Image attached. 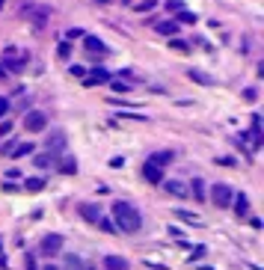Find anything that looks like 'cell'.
Listing matches in <instances>:
<instances>
[{"mask_svg": "<svg viewBox=\"0 0 264 270\" xmlns=\"http://www.w3.org/2000/svg\"><path fill=\"white\" fill-rule=\"evenodd\" d=\"M113 226H116V231H125V235H134V231L142 228V214L131 205V202H113Z\"/></svg>", "mask_w": 264, "mask_h": 270, "instance_id": "6da1fadb", "label": "cell"}, {"mask_svg": "<svg viewBox=\"0 0 264 270\" xmlns=\"http://www.w3.org/2000/svg\"><path fill=\"white\" fill-rule=\"evenodd\" d=\"M211 199H214V205H217V208H232L235 193H232V187H229V184L217 181V184L211 187Z\"/></svg>", "mask_w": 264, "mask_h": 270, "instance_id": "7a4b0ae2", "label": "cell"}, {"mask_svg": "<svg viewBox=\"0 0 264 270\" xmlns=\"http://www.w3.org/2000/svg\"><path fill=\"white\" fill-rule=\"evenodd\" d=\"M24 128H27L30 134L45 131V128H48V113H42V110H30V113L24 116Z\"/></svg>", "mask_w": 264, "mask_h": 270, "instance_id": "3957f363", "label": "cell"}, {"mask_svg": "<svg viewBox=\"0 0 264 270\" xmlns=\"http://www.w3.org/2000/svg\"><path fill=\"white\" fill-rule=\"evenodd\" d=\"M62 244H65V238H62V235H45V238H42V244H39V252H42V255H60Z\"/></svg>", "mask_w": 264, "mask_h": 270, "instance_id": "277c9868", "label": "cell"}, {"mask_svg": "<svg viewBox=\"0 0 264 270\" xmlns=\"http://www.w3.org/2000/svg\"><path fill=\"white\" fill-rule=\"evenodd\" d=\"M24 15L36 24V27H45V21H48V6H24Z\"/></svg>", "mask_w": 264, "mask_h": 270, "instance_id": "5b68a950", "label": "cell"}, {"mask_svg": "<svg viewBox=\"0 0 264 270\" xmlns=\"http://www.w3.org/2000/svg\"><path fill=\"white\" fill-rule=\"evenodd\" d=\"M142 178H145L148 184H163V181H166V178H163V169L155 166V164H148V161L142 164Z\"/></svg>", "mask_w": 264, "mask_h": 270, "instance_id": "8992f818", "label": "cell"}, {"mask_svg": "<svg viewBox=\"0 0 264 270\" xmlns=\"http://www.w3.org/2000/svg\"><path fill=\"white\" fill-rule=\"evenodd\" d=\"M98 83H110V71L107 68H92L89 77H83V86H98Z\"/></svg>", "mask_w": 264, "mask_h": 270, "instance_id": "52a82bcc", "label": "cell"}, {"mask_svg": "<svg viewBox=\"0 0 264 270\" xmlns=\"http://www.w3.org/2000/svg\"><path fill=\"white\" fill-rule=\"evenodd\" d=\"M83 48H86V54H107V45L101 42L98 36H83Z\"/></svg>", "mask_w": 264, "mask_h": 270, "instance_id": "ba28073f", "label": "cell"}, {"mask_svg": "<svg viewBox=\"0 0 264 270\" xmlns=\"http://www.w3.org/2000/svg\"><path fill=\"white\" fill-rule=\"evenodd\" d=\"M232 205H235V214H238L241 220L249 217V196H246V193H238V196L232 199Z\"/></svg>", "mask_w": 264, "mask_h": 270, "instance_id": "9c48e42d", "label": "cell"}, {"mask_svg": "<svg viewBox=\"0 0 264 270\" xmlns=\"http://www.w3.org/2000/svg\"><path fill=\"white\" fill-rule=\"evenodd\" d=\"M81 217H83L86 223H98L104 214H101V205H92V202H86V205H81Z\"/></svg>", "mask_w": 264, "mask_h": 270, "instance_id": "30bf717a", "label": "cell"}, {"mask_svg": "<svg viewBox=\"0 0 264 270\" xmlns=\"http://www.w3.org/2000/svg\"><path fill=\"white\" fill-rule=\"evenodd\" d=\"M104 270H131V264L122 255H104Z\"/></svg>", "mask_w": 264, "mask_h": 270, "instance_id": "8fae6325", "label": "cell"}, {"mask_svg": "<svg viewBox=\"0 0 264 270\" xmlns=\"http://www.w3.org/2000/svg\"><path fill=\"white\" fill-rule=\"evenodd\" d=\"M187 77L196 81V83H202V86H214V83H217L211 74H205V71H199V68H187Z\"/></svg>", "mask_w": 264, "mask_h": 270, "instance_id": "7c38bea8", "label": "cell"}, {"mask_svg": "<svg viewBox=\"0 0 264 270\" xmlns=\"http://www.w3.org/2000/svg\"><path fill=\"white\" fill-rule=\"evenodd\" d=\"M187 193H193L196 202H205V181H202V178H193L190 187H187Z\"/></svg>", "mask_w": 264, "mask_h": 270, "instance_id": "4fadbf2b", "label": "cell"}, {"mask_svg": "<svg viewBox=\"0 0 264 270\" xmlns=\"http://www.w3.org/2000/svg\"><path fill=\"white\" fill-rule=\"evenodd\" d=\"M155 30H158L161 36H169V39H175V33H178V24L169 18V21H158V24H155Z\"/></svg>", "mask_w": 264, "mask_h": 270, "instance_id": "5bb4252c", "label": "cell"}, {"mask_svg": "<svg viewBox=\"0 0 264 270\" xmlns=\"http://www.w3.org/2000/svg\"><path fill=\"white\" fill-rule=\"evenodd\" d=\"M163 190L166 193H172V196H187V187H184V181H163Z\"/></svg>", "mask_w": 264, "mask_h": 270, "instance_id": "9a60e30c", "label": "cell"}, {"mask_svg": "<svg viewBox=\"0 0 264 270\" xmlns=\"http://www.w3.org/2000/svg\"><path fill=\"white\" fill-rule=\"evenodd\" d=\"M148 164H155V166H166V164H172V151H155L152 158H148Z\"/></svg>", "mask_w": 264, "mask_h": 270, "instance_id": "2e32d148", "label": "cell"}, {"mask_svg": "<svg viewBox=\"0 0 264 270\" xmlns=\"http://www.w3.org/2000/svg\"><path fill=\"white\" fill-rule=\"evenodd\" d=\"M33 164L39 166V169H48V166H54V164H57V158H54V151H48V154H36Z\"/></svg>", "mask_w": 264, "mask_h": 270, "instance_id": "e0dca14e", "label": "cell"}, {"mask_svg": "<svg viewBox=\"0 0 264 270\" xmlns=\"http://www.w3.org/2000/svg\"><path fill=\"white\" fill-rule=\"evenodd\" d=\"M172 21H175V24H196V21H199V15H196V12H190V9H181Z\"/></svg>", "mask_w": 264, "mask_h": 270, "instance_id": "ac0fdd59", "label": "cell"}, {"mask_svg": "<svg viewBox=\"0 0 264 270\" xmlns=\"http://www.w3.org/2000/svg\"><path fill=\"white\" fill-rule=\"evenodd\" d=\"M24 190L27 193H42L45 190V178H24Z\"/></svg>", "mask_w": 264, "mask_h": 270, "instance_id": "d6986e66", "label": "cell"}, {"mask_svg": "<svg viewBox=\"0 0 264 270\" xmlns=\"http://www.w3.org/2000/svg\"><path fill=\"white\" fill-rule=\"evenodd\" d=\"M33 143H21V145H15L12 151H9V158H24V154H33Z\"/></svg>", "mask_w": 264, "mask_h": 270, "instance_id": "ffe728a7", "label": "cell"}, {"mask_svg": "<svg viewBox=\"0 0 264 270\" xmlns=\"http://www.w3.org/2000/svg\"><path fill=\"white\" fill-rule=\"evenodd\" d=\"M175 214H178V220H184V223H190V226H202V220H199L196 214H190V211H184V208H175Z\"/></svg>", "mask_w": 264, "mask_h": 270, "instance_id": "44dd1931", "label": "cell"}, {"mask_svg": "<svg viewBox=\"0 0 264 270\" xmlns=\"http://www.w3.org/2000/svg\"><path fill=\"white\" fill-rule=\"evenodd\" d=\"M60 172H65V175H74V172H78V161H74V158H65V161L60 164Z\"/></svg>", "mask_w": 264, "mask_h": 270, "instance_id": "7402d4cb", "label": "cell"}, {"mask_svg": "<svg viewBox=\"0 0 264 270\" xmlns=\"http://www.w3.org/2000/svg\"><path fill=\"white\" fill-rule=\"evenodd\" d=\"M95 226H98L101 231H107V235H116V226H113V220H110V217H101Z\"/></svg>", "mask_w": 264, "mask_h": 270, "instance_id": "603a6c76", "label": "cell"}, {"mask_svg": "<svg viewBox=\"0 0 264 270\" xmlns=\"http://www.w3.org/2000/svg\"><path fill=\"white\" fill-rule=\"evenodd\" d=\"M169 48L178 51V54H187V51H190V45H187L184 39H169Z\"/></svg>", "mask_w": 264, "mask_h": 270, "instance_id": "cb8c5ba5", "label": "cell"}, {"mask_svg": "<svg viewBox=\"0 0 264 270\" xmlns=\"http://www.w3.org/2000/svg\"><path fill=\"white\" fill-rule=\"evenodd\" d=\"M158 6V0H142V3H134V12H152Z\"/></svg>", "mask_w": 264, "mask_h": 270, "instance_id": "d4e9b609", "label": "cell"}, {"mask_svg": "<svg viewBox=\"0 0 264 270\" xmlns=\"http://www.w3.org/2000/svg\"><path fill=\"white\" fill-rule=\"evenodd\" d=\"M57 57H60V60H68V57H71V42H60Z\"/></svg>", "mask_w": 264, "mask_h": 270, "instance_id": "484cf974", "label": "cell"}, {"mask_svg": "<svg viewBox=\"0 0 264 270\" xmlns=\"http://www.w3.org/2000/svg\"><path fill=\"white\" fill-rule=\"evenodd\" d=\"M110 86H113V92H131V83H125V81H110Z\"/></svg>", "mask_w": 264, "mask_h": 270, "instance_id": "4316f807", "label": "cell"}, {"mask_svg": "<svg viewBox=\"0 0 264 270\" xmlns=\"http://www.w3.org/2000/svg\"><path fill=\"white\" fill-rule=\"evenodd\" d=\"M65 145V134H54V140H48V148H62Z\"/></svg>", "mask_w": 264, "mask_h": 270, "instance_id": "83f0119b", "label": "cell"}, {"mask_svg": "<svg viewBox=\"0 0 264 270\" xmlns=\"http://www.w3.org/2000/svg\"><path fill=\"white\" fill-rule=\"evenodd\" d=\"M83 36H86V33H83L81 27H71V30L65 33V42H71V39H83Z\"/></svg>", "mask_w": 264, "mask_h": 270, "instance_id": "f1b7e54d", "label": "cell"}, {"mask_svg": "<svg viewBox=\"0 0 264 270\" xmlns=\"http://www.w3.org/2000/svg\"><path fill=\"white\" fill-rule=\"evenodd\" d=\"M205 252H208L205 247H196V249L190 252V264H193V261H202V258H205Z\"/></svg>", "mask_w": 264, "mask_h": 270, "instance_id": "f546056e", "label": "cell"}, {"mask_svg": "<svg viewBox=\"0 0 264 270\" xmlns=\"http://www.w3.org/2000/svg\"><path fill=\"white\" fill-rule=\"evenodd\" d=\"M166 9H169V12H181L184 3H181V0H166Z\"/></svg>", "mask_w": 264, "mask_h": 270, "instance_id": "4dcf8cb0", "label": "cell"}, {"mask_svg": "<svg viewBox=\"0 0 264 270\" xmlns=\"http://www.w3.org/2000/svg\"><path fill=\"white\" fill-rule=\"evenodd\" d=\"M122 119H134V122H145V116L142 113H119Z\"/></svg>", "mask_w": 264, "mask_h": 270, "instance_id": "1f68e13d", "label": "cell"}, {"mask_svg": "<svg viewBox=\"0 0 264 270\" xmlns=\"http://www.w3.org/2000/svg\"><path fill=\"white\" fill-rule=\"evenodd\" d=\"M68 74H71V77H83V74H86V68H83V65H71V68H68Z\"/></svg>", "mask_w": 264, "mask_h": 270, "instance_id": "d6a6232c", "label": "cell"}, {"mask_svg": "<svg viewBox=\"0 0 264 270\" xmlns=\"http://www.w3.org/2000/svg\"><path fill=\"white\" fill-rule=\"evenodd\" d=\"M6 113H9V98H0V122H3Z\"/></svg>", "mask_w": 264, "mask_h": 270, "instance_id": "836d02e7", "label": "cell"}, {"mask_svg": "<svg viewBox=\"0 0 264 270\" xmlns=\"http://www.w3.org/2000/svg\"><path fill=\"white\" fill-rule=\"evenodd\" d=\"M24 270H39V267H36V255H27L24 258Z\"/></svg>", "mask_w": 264, "mask_h": 270, "instance_id": "e575fe53", "label": "cell"}, {"mask_svg": "<svg viewBox=\"0 0 264 270\" xmlns=\"http://www.w3.org/2000/svg\"><path fill=\"white\" fill-rule=\"evenodd\" d=\"M255 98H258V92H255V89H252V86H249V89H246V92H244V101H249V104H252V101H255Z\"/></svg>", "mask_w": 264, "mask_h": 270, "instance_id": "d590c367", "label": "cell"}, {"mask_svg": "<svg viewBox=\"0 0 264 270\" xmlns=\"http://www.w3.org/2000/svg\"><path fill=\"white\" fill-rule=\"evenodd\" d=\"M110 166H113V169H122V166H125V158H113Z\"/></svg>", "mask_w": 264, "mask_h": 270, "instance_id": "8d00e7d4", "label": "cell"}, {"mask_svg": "<svg viewBox=\"0 0 264 270\" xmlns=\"http://www.w3.org/2000/svg\"><path fill=\"white\" fill-rule=\"evenodd\" d=\"M220 166H235V158H217Z\"/></svg>", "mask_w": 264, "mask_h": 270, "instance_id": "74e56055", "label": "cell"}, {"mask_svg": "<svg viewBox=\"0 0 264 270\" xmlns=\"http://www.w3.org/2000/svg\"><path fill=\"white\" fill-rule=\"evenodd\" d=\"M12 131V122H3V125H0V137H6Z\"/></svg>", "mask_w": 264, "mask_h": 270, "instance_id": "f35d334b", "label": "cell"}, {"mask_svg": "<svg viewBox=\"0 0 264 270\" xmlns=\"http://www.w3.org/2000/svg\"><path fill=\"white\" fill-rule=\"evenodd\" d=\"M169 235H172V238H178V241H181V235H184V231H181V228H175V226H169Z\"/></svg>", "mask_w": 264, "mask_h": 270, "instance_id": "ab89813d", "label": "cell"}, {"mask_svg": "<svg viewBox=\"0 0 264 270\" xmlns=\"http://www.w3.org/2000/svg\"><path fill=\"white\" fill-rule=\"evenodd\" d=\"M6 74H9V71H6L3 65H0V81H6Z\"/></svg>", "mask_w": 264, "mask_h": 270, "instance_id": "60d3db41", "label": "cell"}, {"mask_svg": "<svg viewBox=\"0 0 264 270\" xmlns=\"http://www.w3.org/2000/svg\"><path fill=\"white\" fill-rule=\"evenodd\" d=\"M42 270H60V267H54V264H45V267H42Z\"/></svg>", "mask_w": 264, "mask_h": 270, "instance_id": "b9f144b4", "label": "cell"}, {"mask_svg": "<svg viewBox=\"0 0 264 270\" xmlns=\"http://www.w3.org/2000/svg\"><path fill=\"white\" fill-rule=\"evenodd\" d=\"M3 3H6V0H0V9H3Z\"/></svg>", "mask_w": 264, "mask_h": 270, "instance_id": "7bdbcfd3", "label": "cell"}, {"mask_svg": "<svg viewBox=\"0 0 264 270\" xmlns=\"http://www.w3.org/2000/svg\"><path fill=\"white\" fill-rule=\"evenodd\" d=\"M95 3H107V0H95Z\"/></svg>", "mask_w": 264, "mask_h": 270, "instance_id": "ee69618b", "label": "cell"}, {"mask_svg": "<svg viewBox=\"0 0 264 270\" xmlns=\"http://www.w3.org/2000/svg\"><path fill=\"white\" fill-rule=\"evenodd\" d=\"M202 270H214V267H202Z\"/></svg>", "mask_w": 264, "mask_h": 270, "instance_id": "f6af8a7d", "label": "cell"}, {"mask_svg": "<svg viewBox=\"0 0 264 270\" xmlns=\"http://www.w3.org/2000/svg\"><path fill=\"white\" fill-rule=\"evenodd\" d=\"M122 3H131V0H122Z\"/></svg>", "mask_w": 264, "mask_h": 270, "instance_id": "bcb514c9", "label": "cell"}, {"mask_svg": "<svg viewBox=\"0 0 264 270\" xmlns=\"http://www.w3.org/2000/svg\"><path fill=\"white\" fill-rule=\"evenodd\" d=\"M86 270H92V267H86Z\"/></svg>", "mask_w": 264, "mask_h": 270, "instance_id": "7dc6e473", "label": "cell"}]
</instances>
